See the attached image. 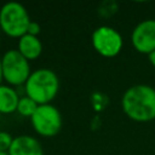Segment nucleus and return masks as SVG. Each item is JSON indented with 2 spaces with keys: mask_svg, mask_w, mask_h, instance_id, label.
<instances>
[{
  "mask_svg": "<svg viewBox=\"0 0 155 155\" xmlns=\"http://www.w3.org/2000/svg\"><path fill=\"white\" fill-rule=\"evenodd\" d=\"M12 142H13V138L8 132L0 131V151L7 153Z\"/></svg>",
  "mask_w": 155,
  "mask_h": 155,
  "instance_id": "obj_12",
  "label": "nucleus"
},
{
  "mask_svg": "<svg viewBox=\"0 0 155 155\" xmlns=\"http://www.w3.org/2000/svg\"><path fill=\"white\" fill-rule=\"evenodd\" d=\"M0 155H8V153H2V151H0Z\"/></svg>",
  "mask_w": 155,
  "mask_h": 155,
  "instance_id": "obj_16",
  "label": "nucleus"
},
{
  "mask_svg": "<svg viewBox=\"0 0 155 155\" xmlns=\"http://www.w3.org/2000/svg\"><path fill=\"white\" fill-rule=\"evenodd\" d=\"M17 51L28 61H34L40 57L42 52V44L38 36L25 34L18 39Z\"/></svg>",
  "mask_w": 155,
  "mask_h": 155,
  "instance_id": "obj_9",
  "label": "nucleus"
},
{
  "mask_svg": "<svg viewBox=\"0 0 155 155\" xmlns=\"http://www.w3.org/2000/svg\"><path fill=\"white\" fill-rule=\"evenodd\" d=\"M2 64V78L4 80L12 85L19 86L27 82L30 76L29 61L25 59L17 50H8L1 57Z\"/></svg>",
  "mask_w": 155,
  "mask_h": 155,
  "instance_id": "obj_4",
  "label": "nucleus"
},
{
  "mask_svg": "<svg viewBox=\"0 0 155 155\" xmlns=\"http://www.w3.org/2000/svg\"><path fill=\"white\" fill-rule=\"evenodd\" d=\"M132 45L140 53L155 51V19H144L138 23L131 34Z\"/></svg>",
  "mask_w": 155,
  "mask_h": 155,
  "instance_id": "obj_7",
  "label": "nucleus"
},
{
  "mask_svg": "<svg viewBox=\"0 0 155 155\" xmlns=\"http://www.w3.org/2000/svg\"><path fill=\"white\" fill-rule=\"evenodd\" d=\"M25 96L31 98L36 104H50L57 96L59 80L56 73L47 68L34 70L24 84Z\"/></svg>",
  "mask_w": 155,
  "mask_h": 155,
  "instance_id": "obj_2",
  "label": "nucleus"
},
{
  "mask_svg": "<svg viewBox=\"0 0 155 155\" xmlns=\"http://www.w3.org/2000/svg\"><path fill=\"white\" fill-rule=\"evenodd\" d=\"M39 107V104H36L31 98H29L28 96L21 97L19 102H18V107H17V111L22 115V116H28L31 117V115L35 113L36 108Z\"/></svg>",
  "mask_w": 155,
  "mask_h": 155,
  "instance_id": "obj_11",
  "label": "nucleus"
},
{
  "mask_svg": "<svg viewBox=\"0 0 155 155\" xmlns=\"http://www.w3.org/2000/svg\"><path fill=\"white\" fill-rule=\"evenodd\" d=\"M30 17L27 8L15 1L6 2L0 8V30L11 38H22L27 34Z\"/></svg>",
  "mask_w": 155,
  "mask_h": 155,
  "instance_id": "obj_3",
  "label": "nucleus"
},
{
  "mask_svg": "<svg viewBox=\"0 0 155 155\" xmlns=\"http://www.w3.org/2000/svg\"><path fill=\"white\" fill-rule=\"evenodd\" d=\"M8 155H44L39 140L31 136H18L8 149Z\"/></svg>",
  "mask_w": 155,
  "mask_h": 155,
  "instance_id": "obj_8",
  "label": "nucleus"
},
{
  "mask_svg": "<svg viewBox=\"0 0 155 155\" xmlns=\"http://www.w3.org/2000/svg\"><path fill=\"white\" fill-rule=\"evenodd\" d=\"M19 96L17 91L8 85H0V113L11 114L17 111Z\"/></svg>",
  "mask_w": 155,
  "mask_h": 155,
  "instance_id": "obj_10",
  "label": "nucleus"
},
{
  "mask_svg": "<svg viewBox=\"0 0 155 155\" xmlns=\"http://www.w3.org/2000/svg\"><path fill=\"white\" fill-rule=\"evenodd\" d=\"M91 40L93 48L101 56L107 58L117 56L124 44L121 34L109 25H101L94 29Z\"/></svg>",
  "mask_w": 155,
  "mask_h": 155,
  "instance_id": "obj_6",
  "label": "nucleus"
},
{
  "mask_svg": "<svg viewBox=\"0 0 155 155\" xmlns=\"http://www.w3.org/2000/svg\"><path fill=\"white\" fill-rule=\"evenodd\" d=\"M124 113L134 121L148 122L155 119V88L149 85H134L122 96Z\"/></svg>",
  "mask_w": 155,
  "mask_h": 155,
  "instance_id": "obj_1",
  "label": "nucleus"
},
{
  "mask_svg": "<svg viewBox=\"0 0 155 155\" xmlns=\"http://www.w3.org/2000/svg\"><path fill=\"white\" fill-rule=\"evenodd\" d=\"M2 80H4V78H2V64H1V57H0V85H1Z\"/></svg>",
  "mask_w": 155,
  "mask_h": 155,
  "instance_id": "obj_15",
  "label": "nucleus"
},
{
  "mask_svg": "<svg viewBox=\"0 0 155 155\" xmlns=\"http://www.w3.org/2000/svg\"><path fill=\"white\" fill-rule=\"evenodd\" d=\"M148 57H149V62L151 63V65L155 68V51H153L151 53H149L148 54Z\"/></svg>",
  "mask_w": 155,
  "mask_h": 155,
  "instance_id": "obj_14",
  "label": "nucleus"
},
{
  "mask_svg": "<svg viewBox=\"0 0 155 155\" xmlns=\"http://www.w3.org/2000/svg\"><path fill=\"white\" fill-rule=\"evenodd\" d=\"M40 33V25L36 23V22H30L29 25H28V30H27V34H30V35H34V36H38V34Z\"/></svg>",
  "mask_w": 155,
  "mask_h": 155,
  "instance_id": "obj_13",
  "label": "nucleus"
},
{
  "mask_svg": "<svg viewBox=\"0 0 155 155\" xmlns=\"http://www.w3.org/2000/svg\"><path fill=\"white\" fill-rule=\"evenodd\" d=\"M33 128L42 137H53L62 128V115L52 104L39 105L30 117Z\"/></svg>",
  "mask_w": 155,
  "mask_h": 155,
  "instance_id": "obj_5",
  "label": "nucleus"
}]
</instances>
